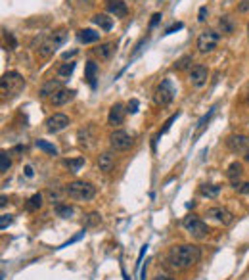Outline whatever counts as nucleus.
Wrapping results in <instances>:
<instances>
[{
	"mask_svg": "<svg viewBox=\"0 0 249 280\" xmlns=\"http://www.w3.org/2000/svg\"><path fill=\"white\" fill-rule=\"evenodd\" d=\"M56 213L63 219H69L73 215V207L69 204H56Z\"/></svg>",
	"mask_w": 249,
	"mask_h": 280,
	"instance_id": "nucleus-29",
	"label": "nucleus"
},
{
	"mask_svg": "<svg viewBox=\"0 0 249 280\" xmlns=\"http://www.w3.org/2000/svg\"><path fill=\"white\" fill-rule=\"evenodd\" d=\"M60 89H63L62 81H60V79H52V81L44 83V85L38 89V96H40V98H52Z\"/></svg>",
	"mask_w": 249,
	"mask_h": 280,
	"instance_id": "nucleus-15",
	"label": "nucleus"
},
{
	"mask_svg": "<svg viewBox=\"0 0 249 280\" xmlns=\"http://www.w3.org/2000/svg\"><path fill=\"white\" fill-rule=\"evenodd\" d=\"M69 123L71 121L65 113H54L46 119V129H48V132H62L63 129L69 127Z\"/></svg>",
	"mask_w": 249,
	"mask_h": 280,
	"instance_id": "nucleus-11",
	"label": "nucleus"
},
{
	"mask_svg": "<svg viewBox=\"0 0 249 280\" xmlns=\"http://www.w3.org/2000/svg\"><path fill=\"white\" fill-rule=\"evenodd\" d=\"M201 259V249L194 244H180L167 253V265L175 271H188Z\"/></svg>",
	"mask_w": 249,
	"mask_h": 280,
	"instance_id": "nucleus-1",
	"label": "nucleus"
},
{
	"mask_svg": "<svg viewBox=\"0 0 249 280\" xmlns=\"http://www.w3.org/2000/svg\"><path fill=\"white\" fill-rule=\"evenodd\" d=\"M106 8L111 16L115 18H124L128 14V8H126V2L124 0H107L106 2Z\"/></svg>",
	"mask_w": 249,
	"mask_h": 280,
	"instance_id": "nucleus-14",
	"label": "nucleus"
},
{
	"mask_svg": "<svg viewBox=\"0 0 249 280\" xmlns=\"http://www.w3.org/2000/svg\"><path fill=\"white\" fill-rule=\"evenodd\" d=\"M218 40H220V35L217 31H203L197 37V50L201 54H211L215 48H217Z\"/></svg>",
	"mask_w": 249,
	"mask_h": 280,
	"instance_id": "nucleus-6",
	"label": "nucleus"
},
{
	"mask_svg": "<svg viewBox=\"0 0 249 280\" xmlns=\"http://www.w3.org/2000/svg\"><path fill=\"white\" fill-rule=\"evenodd\" d=\"M44 200V196L42 194H33L31 198L27 200V204H25V207H27V211H38L40 207H42V202Z\"/></svg>",
	"mask_w": 249,
	"mask_h": 280,
	"instance_id": "nucleus-24",
	"label": "nucleus"
},
{
	"mask_svg": "<svg viewBox=\"0 0 249 280\" xmlns=\"http://www.w3.org/2000/svg\"><path fill=\"white\" fill-rule=\"evenodd\" d=\"M63 194H65V188H63V190H60V188H50V190L46 192L48 202H52V204H60V198H62Z\"/></svg>",
	"mask_w": 249,
	"mask_h": 280,
	"instance_id": "nucleus-30",
	"label": "nucleus"
},
{
	"mask_svg": "<svg viewBox=\"0 0 249 280\" xmlns=\"http://www.w3.org/2000/svg\"><path fill=\"white\" fill-rule=\"evenodd\" d=\"M205 217L213 219L215 223H218V224H230L232 221H234V215L226 209V207H220V205H217V207H209L207 211H205Z\"/></svg>",
	"mask_w": 249,
	"mask_h": 280,
	"instance_id": "nucleus-9",
	"label": "nucleus"
},
{
	"mask_svg": "<svg viewBox=\"0 0 249 280\" xmlns=\"http://www.w3.org/2000/svg\"><path fill=\"white\" fill-rule=\"evenodd\" d=\"M77 140H79V144L83 146V148H92L94 142H96V134H94V127L90 125H87V127H83V129H79V132H77Z\"/></svg>",
	"mask_w": 249,
	"mask_h": 280,
	"instance_id": "nucleus-12",
	"label": "nucleus"
},
{
	"mask_svg": "<svg viewBox=\"0 0 249 280\" xmlns=\"http://www.w3.org/2000/svg\"><path fill=\"white\" fill-rule=\"evenodd\" d=\"M182 226L186 228L194 238H197V240H201V238H205L209 234L207 223H203L197 215H186V217L182 219Z\"/></svg>",
	"mask_w": 249,
	"mask_h": 280,
	"instance_id": "nucleus-4",
	"label": "nucleus"
},
{
	"mask_svg": "<svg viewBox=\"0 0 249 280\" xmlns=\"http://www.w3.org/2000/svg\"><path fill=\"white\" fill-rule=\"evenodd\" d=\"M73 71H75V62L62 63V65L58 67V77H60V79H69V77L73 75Z\"/></svg>",
	"mask_w": 249,
	"mask_h": 280,
	"instance_id": "nucleus-28",
	"label": "nucleus"
},
{
	"mask_svg": "<svg viewBox=\"0 0 249 280\" xmlns=\"http://www.w3.org/2000/svg\"><path fill=\"white\" fill-rule=\"evenodd\" d=\"M25 89V79L18 71H8L0 79V94L4 100H12Z\"/></svg>",
	"mask_w": 249,
	"mask_h": 280,
	"instance_id": "nucleus-2",
	"label": "nucleus"
},
{
	"mask_svg": "<svg viewBox=\"0 0 249 280\" xmlns=\"http://www.w3.org/2000/svg\"><path fill=\"white\" fill-rule=\"evenodd\" d=\"M75 54H77V50H71V52H63V60H69V58H73V56H75Z\"/></svg>",
	"mask_w": 249,
	"mask_h": 280,
	"instance_id": "nucleus-42",
	"label": "nucleus"
},
{
	"mask_svg": "<svg viewBox=\"0 0 249 280\" xmlns=\"http://www.w3.org/2000/svg\"><path fill=\"white\" fill-rule=\"evenodd\" d=\"M113 52H115V42H104V44H100V46L94 48V54L100 60H109Z\"/></svg>",
	"mask_w": 249,
	"mask_h": 280,
	"instance_id": "nucleus-19",
	"label": "nucleus"
},
{
	"mask_svg": "<svg viewBox=\"0 0 249 280\" xmlns=\"http://www.w3.org/2000/svg\"><path fill=\"white\" fill-rule=\"evenodd\" d=\"M248 35H249V21H248Z\"/></svg>",
	"mask_w": 249,
	"mask_h": 280,
	"instance_id": "nucleus-48",
	"label": "nucleus"
},
{
	"mask_svg": "<svg viewBox=\"0 0 249 280\" xmlns=\"http://www.w3.org/2000/svg\"><path fill=\"white\" fill-rule=\"evenodd\" d=\"M138 108H140V102H138L136 98H132V100L128 102V106H126V112H128V113H136Z\"/></svg>",
	"mask_w": 249,
	"mask_h": 280,
	"instance_id": "nucleus-33",
	"label": "nucleus"
},
{
	"mask_svg": "<svg viewBox=\"0 0 249 280\" xmlns=\"http://www.w3.org/2000/svg\"><path fill=\"white\" fill-rule=\"evenodd\" d=\"M100 221H102L100 213H90V215H89V226H94V224H98Z\"/></svg>",
	"mask_w": 249,
	"mask_h": 280,
	"instance_id": "nucleus-39",
	"label": "nucleus"
},
{
	"mask_svg": "<svg viewBox=\"0 0 249 280\" xmlns=\"http://www.w3.org/2000/svg\"><path fill=\"white\" fill-rule=\"evenodd\" d=\"M207 16H209L207 6H201V8H199V14H197V21H205V19H207Z\"/></svg>",
	"mask_w": 249,
	"mask_h": 280,
	"instance_id": "nucleus-36",
	"label": "nucleus"
},
{
	"mask_svg": "<svg viewBox=\"0 0 249 280\" xmlns=\"http://www.w3.org/2000/svg\"><path fill=\"white\" fill-rule=\"evenodd\" d=\"M242 173H244V167H242V163H240V161H232V163L228 165L226 175H228V179H230L232 183H238V179L242 177Z\"/></svg>",
	"mask_w": 249,
	"mask_h": 280,
	"instance_id": "nucleus-22",
	"label": "nucleus"
},
{
	"mask_svg": "<svg viewBox=\"0 0 249 280\" xmlns=\"http://www.w3.org/2000/svg\"><path fill=\"white\" fill-rule=\"evenodd\" d=\"M77 40L81 44H92V42L100 40V33H96L94 29H81L77 33Z\"/></svg>",
	"mask_w": 249,
	"mask_h": 280,
	"instance_id": "nucleus-18",
	"label": "nucleus"
},
{
	"mask_svg": "<svg viewBox=\"0 0 249 280\" xmlns=\"http://www.w3.org/2000/svg\"><path fill=\"white\" fill-rule=\"evenodd\" d=\"M238 12H249V0H242L240 4H238Z\"/></svg>",
	"mask_w": 249,
	"mask_h": 280,
	"instance_id": "nucleus-40",
	"label": "nucleus"
},
{
	"mask_svg": "<svg viewBox=\"0 0 249 280\" xmlns=\"http://www.w3.org/2000/svg\"><path fill=\"white\" fill-rule=\"evenodd\" d=\"M192 63V56H184V58H180L178 62L175 63V69H178V71H182V69H186L188 65Z\"/></svg>",
	"mask_w": 249,
	"mask_h": 280,
	"instance_id": "nucleus-32",
	"label": "nucleus"
},
{
	"mask_svg": "<svg viewBox=\"0 0 249 280\" xmlns=\"http://www.w3.org/2000/svg\"><path fill=\"white\" fill-rule=\"evenodd\" d=\"M234 188H236L240 194H249V183H244V185H240V183H234Z\"/></svg>",
	"mask_w": 249,
	"mask_h": 280,
	"instance_id": "nucleus-38",
	"label": "nucleus"
},
{
	"mask_svg": "<svg viewBox=\"0 0 249 280\" xmlns=\"http://www.w3.org/2000/svg\"><path fill=\"white\" fill-rule=\"evenodd\" d=\"M92 21L102 31H111V27H113V19L109 16H106V14H96L92 18Z\"/></svg>",
	"mask_w": 249,
	"mask_h": 280,
	"instance_id": "nucleus-20",
	"label": "nucleus"
},
{
	"mask_svg": "<svg viewBox=\"0 0 249 280\" xmlns=\"http://www.w3.org/2000/svg\"><path fill=\"white\" fill-rule=\"evenodd\" d=\"M10 224H12V215H2V219H0V228L6 230V226H10Z\"/></svg>",
	"mask_w": 249,
	"mask_h": 280,
	"instance_id": "nucleus-37",
	"label": "nucleus"
},
{
	"mask_svg": "<svg viewBox=\"0 0 249 280\" xmlns=\"http://www.w3.org/2000/svg\"><path fill=\"white\" fill-rule=\"evenodd\" d=\"M246 161H248V163H249V152H248V154H246Z\"/></svg>",
	"mask_w": 249,
	"mask_h": 280,
	"instance_id": "nucleus-47",
	"label": "nucleus"
},
{
	"mask_svg": "<svg viewBox=\"0 0 249 280\" xmlns=\"http://www.w3.org/2000/svg\"><path fill=\"white\" fill-rule=\"evenodd\" d=\"M190 83L194 85V87H203L205 83H207V79H209V69L205 67V65H201V63H197V65H194L192 69H190Z\"/></svg>",
	"mask_w": 249,
	"mask_h": 280,
	"instance_id": "nucleus-10",
	"label": "nucleus"
},
{
	"mask_svg": "<svg viewBox=\"0 0 249 280\" xmlns=\"http://www.w3.org/2000/svg\"><path fill=\"white\" fill-rule=\"evenodd\" d=\"M175 94H177V91H175L171 79H163V81L157 85L156 93H154V100H156L157 106H169V104L173 102Z\"/></svg>",
	"mask_w": 249,
	"mask_h": 280,
	"instance_id": "nucleus-5",
	"label": "nucleus"
},
{
	"mask_svg": "<svg viewBox=\"0 0 249 280\" xmlns=\"http://www.w3.org/2000/svg\"><path fill=\"white\" fill-rule=\"evenodd\" d=\"M218 29H220V33L230 35V33H234V29H236V23L232 21L230 16H222V18L218 19Z\"/></svg>",
	"mask_w": 249,
	"mask_h": 280,
	"instance_id": "nucleus-23",
	"label": "nucleus"
},
{
	"mask_svg": "<svg viewBox=\"0 0 249 280\" xmlns=\"http://www.w3.org/2000/svg\"><path fill=\"white\" fill-rule=\"evenodd\" d=\"M178 115H180V113L177 112V113H175L173 117H169V119H167V123H165V127L161 129V132H159V134H163V132H167V131L171 129V125H173V123H175V121H177V117H178Z\"/></svg>",
	"mask_w": 249,
	"mask_h": 280,
	"instance_id": "nucleus-34",
	"label": "nucleus"
},
{
	"mask_svg": "<svg viewBox=\"0 0 249 280\" xmlns=\"http://www.w3.org/2000/svg\"><path fill=\"white\" fill-rule=\"evenodd\" d=\"M10 167H12V159L6 152H2L0 154V173H6Z\"/></svg>",
	"mask_w": 249,
	"mask_h": 280,
	"instance_id": "nucleus-31",
	"label": "nucleus"
},
{
	"mask_svg": "<svg viewBox=\"0 0 249 280\" xmlns=\"http://www.w3.org/2000/svg\"><path fill=\"white\" fill-rule=\"evenodd\" d=\"M96 75H98V65L94 62H87L85 65V79H87V83L96 89Z\"/></svg>",
	"mask_w": 249,
	"mask_h": 280,
	"instance_id": "nucleus-21",
	"label": "nucleus"
},
{
	"mask_svg": "<svg viewBox=\"0 0 249 280\" xmlns=\"http://www.w3.org/2000/svg\"><path fill=\"white\" fill-rule=\"evenodd\" d=\"M132 144H134L132 136H130L126 131H123V129H115V131L109 134V146H111L113 150L123 152V150H128Z\"/></svg>",
	"mask_w": 249,
	"mask_h": 280,
	"instance_id": "nucleus-7",
	"label": "nucleus"
},
{
	"mask_svg": "<svg viewBox=\"0 0 249 280\" xmlns=\"http://www.w3.org/2000/svg\"><path fill=\"white\" fill-rule=\"evenodd\" d=\"M35 146H36L38 150H42V152H46L48 156H58V148H56L54 144H50V142H46V140H42V138H38V140L35 142Z\"/></svg>",
	"mask_w": 249,
	"mask_h": 280,
	"instance_id": "nucleus-25",
	"label": "nucleus"
},
{
	"mask_svg": "<svg viewBox=\"0 0 249 280\" xmlns=\"http://www.w3.org/2000/svg\"><path fill=\"white\" fill-rule=\"evenodd\" d=\"M33 175H35V171H33V167H31V165H27V167H25V177H29V179H31Z\"/></svg>",
	"mask_w": 249,
	"mask_h": 280,
	"instance_id": "nucleus-43",
	"label": "nucleus"
},
{
	"mask_svg": "<svg viewBox=\"0 0 249 280\" xmlns=\"http://www.w3.org/2000/svg\"><path fill=\"white\" fill-rule=\"evenodd\" d=\"M73 98H75V91L60 89L58 93L50 98V102H52V106H65V104H69Z\"/></svg>",
	"mask_w": 249,
	"mask_h": 280,
	"instance_id": "nucleus-16",
	"label": "nucleus"
},
{
	"mask_svg": "<svg viewBox=\"0 0 249 280\" xmlns=\"http://www.w3.org/2000/svg\"><path fill=\"white\" fill-rule=\"evenodd\" d=\"M81 4H87V6H92L94 4V0H79Z\"/></svg>",
	"mask_w": 249,
	"mask_h": 280,
	"instance_id": "nucleus-45",
	"label": "nucleus"
},
{
	"mask_svg": "<svg viewBox=\"0 0 249 280\" xmlns=\"http://www.w3.org/2000/svg\"><path fill=\"white\" fill-rule=\"evenodd\" d=\"M226 146L232 154H248L249 152V136L246 134H232L226 138Z\"/></svg>",
	"mask_w": 249,
	"mask_h": 280,
	"instance_id": "nucleus-8",
	"label": "nucleus"
},
{
	"mask_svg": "<svg viewBox=\"0 0 249 280\" xmlns=\"http://www.w3.org/2000/svg\"><path fill=\"white\" fill-rule=\"evenodd\" d=\"M124 106L123 104H113L111 106V110H109V113H107V123L111 125V127H119V125H123L124 121Z\"/></svg>",
	"mask_w": 249,
	"mask_h": 280,
	"instance_id": "nucleus-13",
	"label": "nucleus"
},
{
	"mask_svg": "<svg viewBox=\"0 0 249 280\" xmlns=\"http://www.w3.org/2000/svg\"><path fill=\"white\" fill-rule=\"evenodd\" d=\"M182 27H184V25H182L180 21H177V23H173V25H169V27L165 29V33H163V35H171V33H175V31H180Z\"/></svg>",
	"mask_w": 249,
	"mask_h": 280,
	"instance_id": "nucleus-35",
	"label": "nucleus"
},
{
	"mask_svg": "<svg viewBox=\"0 0 249 280\" xmlns=\"http://www.w3.org/2000/svg\"><path fill=\"white\" fill-rule=\"evenodd\" d=\"M154 280H175L173 277H169V275H157Z\"/></svg>",
	"mask_w": 249,
	"mask_h": 280,
	"instance_id": "nucleus-44",
	"label": "nucleus"
},
{
	"mask_svg": "<svg viewBox=\"0 0 249 280\" xmlns=\"http://www.w3.org/2000/svg\"><path fill=\"white\" fill-rule=\"evenodd\" d=\"M65 165L69 167L71 173H79L81 167L85 165V157H69V159H65Z\"/></svg>",
	"mask_w": 249,
	"mask_h": 280,
	"instance_id": "nucleus-27",
	"label": "nucleus"
},
{
	"mask_svg": "<svg viewBox=\"0 0 249 280\" xmlns=\"http://www.w3.org/2000/svg\"><path fill=\"white\" fill-rule=\"evenodd\" d=\"M6 202H8V200H6V196H2V198H0V205L4 207V205H6Z\"/></svg>",
	"mask_w": 249,
	"mask_h": 280,
	"instance_id": "nucleus-46",
	"label": "nucleus"
},
{
	"mask_svg": "<svg viewBox=\"0 0 249 280\" xmlns=\"http://www.w3.org/2000/svg\"><path fill=\"white\" fill-rule=\"evenodd\" d=\"M161 18H163L161 14H154V16H152V21H150V29H154V27H156L157 23H159V19H161Z\"/></svg>",
	"mask_w": 249,
	"mask_h": 280,
	"instance_id": "nucleus-41",
	"label": "nucleus"
},
{
	"mask_svg": "<svg viewBox=\"0 0 249 280\" xmlns=\"http://www.w3.org/2000/svg\"><path fill=\"white\" fill-rule=\"evenodd\" d=\"M220 190L222 188L218 187V185H203V187L199 188L201 196H205V198H217L218 194H220Z\"/></svg>",
	"mask_w": 249,
	"mask_h": 280,
	"instance_id": "nucleus-26",
	"label": "nucleus"
},
{
	"mask_svg": "<svg viewBox=\"0 0 249 280\" xmlns=\"http://www.w3.org/2000/svg\"><path fill=\"white\" fill-rule=\"evenodd\" d=\"M98 167H100V171H104V173H111L113 167H115V156H113L111 152L100 154V156H98Z\"/></svg>",
	"mask_w": 249,
	"mask_h": 280,
	"instance_id": "nucleus-17",
	"label": "nucleus"
},
{
	"mask_svg": "<svg viewBox=\"0 0 249 280\" xmlns=\"http://www.w3.org/2000/svg\"><path fill=\"white\" fill-rule=\"evenodd\" d=\"M65 196H69L75 202H90L96 196V187L85 181H73L65 187Z\"/></svg>",
	"mask_w": 249,
	"mask_h": 280,
	"instance_id": "nucleus-3",
	"label": "nucleus"
}]
</instances>
